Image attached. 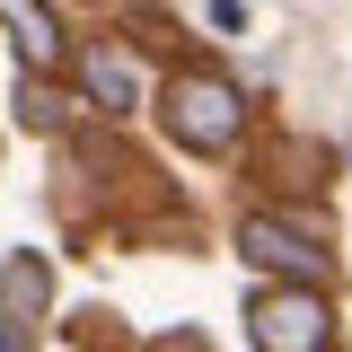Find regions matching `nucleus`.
Wrapping results in <instances>:
<instances>
[{
	"label": "nucleus",
	"instance_id": "f257e3e1",
	"mask_svg": "<svg viewBox=\"0 0 352 352\" xmlns=\"http://www.w3.org/2000/svg\"><path fill=\"white\" fill-rule=\"evenodd\" d=\"M159 115H168V132L185 141V150H238V132H247V97L220 80V71H176L168 97H159Z\"/></svg>",
	"mask_w": 352,
	"mask_h": 352
},
{
	"label": "nucleus",
	"instance_id": "f03ea898",
	"mask_svg": "<svg viewBox=\"0 0 352 352\" xmlns=\"http://www.w3.org/2000/svg\"><path fill=\"white\" fill-rule=\"evenodd\" d=\"M247 335H256V352H326L335 317H326V300L308 282H282V291L247 300Z\"/></svg>",
	"mask_w": 352,
	"mask_h": 352
},
{
	"label": "nucleus",
	"instance_id": "423d86ee",
	"mask_svg": "<svg viewBox=\"0 0 352 352\" xmlns=\"http://www.w3.org/2000/svg\"><path fill=\"white\" fill-rule=\"evenodd\" d=\"M80 88L106 106V115H132V106H141V88H132V62H124V53H88V62H80Z\"/></svg>",
	"mask_w": 352,
	"mask_h": 352
},
{
	"label": "nucleus",
	"instance_id": "7ed1b4c3",
	"mask_svg": "<svg viewBox=\"0 0 352 352\" xmlns=\"http://www.w3.org/2000/svg\"><path fill=\"white\" fill-rule=\"evenodd\" d=\"M238 247H247V264H264V273H282V282H326V247L308 238V229H291V220H273V212H247L238 220Z\"/></svg>",
	"mask_w": 352,
	"mask_h": 352
},
{
	"label": "nucleus",
	"instance_id": "0eeeda50",
	"mask_svg": "<svg viewBox=\"0 0 352 352\" xmlns=\"http://www.w3.org/2000/svg\"><path fill=\"white\" fill-rule=\"evenodd\" d=\"M18 124H27V132H53V124H62V88L27 71V88H18Z\"/></svg>",
	"mask_w": 352,
	"mask_h": 352
},
{
	"label": "nucleus",
	"instance_id": "1a4fd4ad",
	"mask_svg": "<svg viewBox=\"0 0 352 352\" xmlns=\"http://www.w3.org/2000/svg\"><path fill=\"white\" fill-rule=\"evenodd\" d=\"M0 352H27V326H9V317H0Z\"/></svg>",
	"mask_w": 352,
	"mask_h": 352
},
{
	"label": "nucleus",
	"instance_id": "39448f33",
	"mask_svg": "<svg viewBox=\"0 0 352 352\" xmlns=\"http://www.w3.org/2000/svg\"><path fill=\"white\" fill-rule=\"evenodd\" d=\"M0 18L18 27V44H27V62H36V71L62 62V18H53L44 0H0Z\"/></svg>",
	"mask_w": 352,
	"mask_h": 352
},
{
	"label": "nucleus",
	"instance_id": "6e6552de",
	"mask_svg": "<svg viewBox=\"0 0 352 352\" xmlns=\"http://www.w3.org/2000/svg\"><path fill=\"white\" fill-rule=\"evenodd\" d=\"M159 352H212L203 335H159Z\"/></svg>",
	"mask_w": 352,
	"mask_h": 352
},
{
	"label": "nucleus",
	"instance_id": "20e7f679",
	"mask_svg": "<svg viewBox=\"0 0 352 352\" xmlns=\"http://www.w3.org/2000/svg\"><path fill=\"white\" fill-rule=\"evenodd\" d=\"M44 300H53V273H44L36 247H18V256L0 264V317L27 326V317H44Z\"/></svg>",
	"mask_w": 352,
	"mask_h": 352
}]
</instances>
